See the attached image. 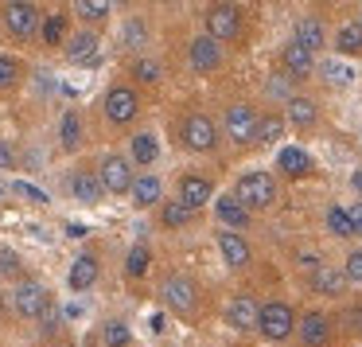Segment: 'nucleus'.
<instances>
[{
  "label": "nucleus",
  "mask_w": 362,
  "mask_h": 347,
  "mask_svg": "<svg viewBox=\"0 0 362 347\" xmlns=\"http://www.w3.org/2000/svg\"><path fill=\"white\" fill-rule=\"evenodd\" d=\"M20 74H24V63L16 55H4L0 51V90H12L20 82Z\"/></svg>",
  "instance_id": "obj_31"
},
{
  "label": "nucleus",
  "mask_w": 362,
  "mask_h": 347,
  "mask_svg": "<svg viewBox=\"0 0 362 347\" xmlns=\"http://www.w3.org/2000/svg\"><path fill=\"white\" fill-rule=\"evenodd\" d=\"M331 336V320L323 312H308L304 320H300V339H304L308 347H323Z\"/></svg>",
  "instance_id": "obj_17"
},
{
  "label": "nucleus",
  "mask_w": 362,
  "mask_h": 347,
  "mask_svg": "<svg viewBox=\"0 0 362 347\" xmlns=\"http://www.w3.org/2000/svg\"><path fill=\"white\" fill-rule=\"evenodd\" d=\"M66 234L78 238V234H86V227H82V222H71V227H66Z\"/></svg>",
  "instance_id": "obj_46"
},
{
  "label": "nucleus",
  "mask_w": 362,
  "mask_h": 347,
  "mask_svg": "<svg viewBox=\"0 0 362 347\" xmlns=\"http://www.w3.org/2000/svg\"><path fill=\"white\" fill-rule=\"evenodd\" d=\"M12 191H16V195H24V199H32V203H47V195H43V191L35 188V183L16 180V183H12Z\"/></svg>",
  "instance_id": "obj_41"
},
{
  "label": "nucleus",
  "mask_w": 362,
  "mask_h": 347,
  "mask_svg": "<svg viewBox=\"0 0 362 347\" xmlns=\"http://www.w3.org/2000/svg\"><path fill=\"white\" fill-rule=\"evenodd\" d=\"M296 269L315 273V269H320V254H296Z\"/></svg>",
  "instance_id": "obj_42"
},
{
  "label": "nucleus",
  "mask_w": 362,
  "mask_h": 347,
  "mask_svg": "<svg viewBox=\"0 0 362 347\" xmlns=\"http://www.w3.org/2000/svg\"><path fill=\"white\" fill-rule=\"evenodd\" d=\"M191 215H195V211H187V207H183L180 199H172V203H164V207H160V222H164V227H172V230L187 227V222H191Z\"/></svg>",
  "instance_id": "obj_29"
},
{
  "label": "nucleus",
  "mask_w": 362,
  "mask_h": 347,
  "mask_svg": "<svg viewBox=\"0 0 362 347\" xmlns=\"http://www.w3.org/2000/svg\"><path fill=\"white\" fill-rule=\"evenodd\" d=\"M257 328H261V336H265V339H288L292 331H296V312H292L284 300H273V305L261 308Z\"/></svg>",
  "instance_id": "obj_4"
},
{
  "label": "nucleus",
  "mask_w": 362,
  "mask_h": 347,
  "mask_svg": "<svg viewBox=\"0 0 362 347\" xmlns=\"http://www.w3.org/2000/svg\"><path fill=\"white\" fill-rule=\"evenodd\" d=\"M343 277H346V281H354V285H362V250H351V254H346Z\"/></svg>",
  "instance_id": "obj_40"
},
{
  "label": "nucleus",
  "mask_w": 362,
  "mask_h": 347,
  "mask_svg": "<svg viewBox=\"0 0 362 347\" xmlns=\"http://www.w3.org/2000/svg\"><path fill=\"white\" fill-rule=\"evenodd\" d=\"M187 59H191V71H195V74H211L214 67L222 63L218 40H211V35H195V40H191V51H187Z\"/></svg>",
  "instance_id": "obj_10"
},
{
  "label": "nucleus",
  "mask_w": 362,
  "mask_h": 347,
  "mask_svg": "<svg viewBox=\"0 0 362 347\" xmlns=\"http://www.w3.org/2000/svg\"><path fill=\"white\" fill-rule=\"evenodd\" d=\"M0 168H16V149L8 141H0Z\"/></svg>",
  "instance_id": "obj_43"
},
{
  "label": "nucleus",
  "mask_w": 362,
  "mask_h": 347,
  "mask_svg": "<svg viewBox=\"0 0 362 347\" xmlns=\"http://www.w3.org/2000/svg\"><path fill=\"white\" fill-rule=\"evenodd\" d=\"M160 297H164V305L175 308V312H191L195 300H199V289H195L191 277L172 273V277H164V285H160Z\"/></svg>",
  "instance_id": "obj_7"
},
{
  "label": "nucleus",
  "mask_w": 362,
  "mask_h": 347,
  "mask_svg": "<svg viewBox=\"0 0 362 347\" xmlns=\"http://www.w3.org/2000/svg\"><path fill=\"white\" fill-rule=\"evenodd\" d=\"M136 113H141V98H136L133 86H113L110 94H105V118H110L113 125H129Z\"/></svg>",
  "instance_id": "obj_8"
},
{
  "label": "nucleus",
  "mask_w": 362,
  "mask_h": 347,
  "mask_svg": "<svg viewBox=\"0 0 362 347\" xmlns=\"http://www.w3.org/2000/svg\"><path fill=\"white\" fill-rule=\"evenodd\" d=\"M40 35H43V43H47V47L66 43V16H47V20H43V28H40Z\"/></svg>",
  "instance_id": "obj_32"
},
{
  "label": "nucleus",
  "mask_w": 362,
  "mask_h": 347,
  "mask_svg": "<svg viewBox=\"0 0 362 347\" xmlns=\"http://www.w3.org/2000/svg\"><path fill=\"white\" fill-rule=\"evenodd\" d=\"M0 20H4V28H8L12 40H32V35H40V28H43L40 8L28 4V0H12V4H4Z\"/></svg>",
  "instance_id": "obj_2"
},
{
  "label": "nucleus",
  "mask_w": 362,
  "mask_h": 347,
  "mask_svg": "<svg viewBox=\"0 0 362 347\" xmlns=\"http://www.w3.org/2000/svg\"><path fill=\"white\" fill-rule=\"evenodd\" d=\"M327 230H331L335 238H351V234H354L351 211H346V207H331V211H327Z\"/></svg>",
  "instance_id": "obj_34"
},
{
  "label": "nucleus",
  "mask_w": 362,
  "mask_h": 347,
  "mask_svg": "<svg viewBox=\"0 0 362 347\" xmlns=\"http://www.w3.org/2000/svg\"><path fill=\"white\" fill-rule=\"evenodd\" d=\"M276 164H281L284 176H308V168H312V157H308L304 149H296V144H288V149H281Z\"/></svg>",
  "instance_id": "obj_23"
},
{
  "label": "nucleus",
  "mask_w": 362,
  "mask_h": 347,
  "mask_svg": "<svg viewBox=\"0 0 362 347\" xmlns=\"http://www.w3.org/2000/svg\"><path fill=\"white\" fill-rule=\"evenodd\" d=\"M144 40H148V24H144V20H129L125 24V47H141Z\"/></svg>",
  "instance_id": "obj_39"
},
{
  "label": "nucleus",
  "mask_w": 362,
  "mask_h": 347,
  "mask_svg": "<svg viewBox=\"0 0 362 347\" xmlns=\"http://www.w3.org/2000/svg\"><path fill=\"white\" fill-rule=\"evenodd\" d=\"M257 316H261V308L253 305L250 297H238V300H230V308H226V324H230V328H238V331H250V328H257Z\"/></svg>",
  "instance_id": "obj_15"
},
{
  "label": "nucleus",
  "mask_w": 362,
  "mask_h": 347,
  "mask_svg": "<svg viewBox=\"0 0 362 347\" xmlns=\"http://www.w3.org/2000/svg\"><path fill=\"white\" fill-rule=\"evenodd\" d=\"M71 195L78 199V203H98V199L105 195V188L94 172H74L71 176Z\"/></svg>",
  "instance_id": "obj_18"
},
{
  "label": "nucleus",
  "mask_w": 362,
  "mask_h": 347,
  "mask_svg": "<svg viewBox=\"0 0 362 347\" xmlns=\"http://www.w3.org/2000/svg\"><path fill=\"white\" fill-rule=\"evenodd\" d=\"M238 28H242V16H238L234 4H218V8H211V16H206V35H211V40H234Z\"/></svg>",
  "instance_id": "obj_12"
},
{
  "label": "nucleus",
  "mask_w": 362,
  "mask_h": 347,
  "mask_svg": "<svg viewBox=\"0 0 362 347\" xmlns=\"http://www.w3.org/2000/svg\"><path fill=\"white\" fill-rule=\"evenodd\" d=\"M214 195V183L206 180V176H183L180 180V191H175V199H180L187 211H199V207H206V199Z\"/></svg>",
  "instance_id": "obj_11"
},
{
  "label": "nucleus",
  "mask_w": 362,
  "mask_h": 347,
  "mask_svg": "<svg viewBox=\"0 0 362 347\" xmlns=\"http://www.w3.org/2000/svg\"><path fill=\"white\" fill-rule=\"evenodd\" d=\"M102 339H105V347H129L133 343V331H129L125 320H105Z\"/></svg>",
  "instance_id": "obj_30"
},
{
  "label": "nucleus",
  "mask_w": 362,
  "mask_h": 347,
  "mask_svg": "<svg viewBox=\"0 0 362 347\" xmlns=\"http://www.w3.org/2000/svg\"><path fill=\"white\" fill-rule=\"evenodd\" d=\"M335 47L343 51V55H358L362 51V24H343L335 32Z\"/></svg>",
  "instance_id": "obj_28"
},
{
  "label": "nucleus",
  "mask_w": 362,
  "mask_h": 347,
  "mask_svg": "<svg viewBox=\"0 0 362 347\" xmlns=\"http://www.w3.org/2000/svg\"><path fill=\"white\" fill-rule=\"evenodd\" d=\"M148 266H152L148 246H133V250H129V258H125V273L129 277H144V273H148Z\"/></svg>",
  "instance_id": "obj_33"
},
{
  "label": "nucleus",
  "mask_w": 362,
  "mask_h": 347,
  "mask_svg": "<svg viewBox=\"0 0 362 347\" xmlns=\"http://www.w3.org/2000/svg\"><path fill=\"white\" fill-rule=\"evenodd\" d=\"M110 8H113L110 0H78V4H74V12H78L82 20H94V24L110 16Z\"/></svg>",
  "instance_id": "obj_35"
},
{
  "label": "nucleus",
  "mask_w": 362,
  "mask_h": 347,
  "mask_svg": "<svg viewBox=\"0 0 362 347\" xmlns=\"http://www.w3.org/2000/svg\"><path fill=\"white\" fill-rule=\"evenodd\" d=\"M296 43H300V47H308V51L315 55V51L327 43V32H323L320 20H300V24H296Z\"/></svg>",
  "instance_id": "obj_25"
},
{
  "label": "nucleus",
  "mask_w": 362,
  "mask_h": 347,
  "mask_svg": "<svg viewBox=\"0 0 362 347\" xmlns=\"http://www.w3.org/2000/svg\"><path fill=\"white\" fill-rule=\"evenodd\" d=\"M12 305H16L20 316H28V320H35V316H43L51 308V297H47V285L43 281H20L16 292H12Z\"/></svg>",
  "instance_id": "obj_6"
},
{
  "label": "nucleus",
  "mask_w": 362,
  "mask_h": 347,
  "mask_svg": "<svg viewBox=\"0 0 362 347\" xmlns=\"http://www.w3.org/2000/svg\"><path fill=\"white\" fill-rule=\"evenodd\" d=\"M183 144L195 152H211L214 144H218V129H214V121L206 118V113H191L187 121H183Z\"/></svg>",
  "instance_id": "obj_9"
},
{
  "label": "nucleus",
  "mask_w": 362,
  "mask_h": 347,
  "mask_svg": "<svg viewBox=\"0 0 362 347\" xmlns=\"http://www.w3.org/2000/svg\"><path fill=\"white\" fill-rule=\"evenodd\" d=\"M160 191H164V188H160L156 176H136V183H133V191H129V195H133V203L144 211V207H156L160 203Z\"/></svg>",
  "instance_id": "obj_21"
},
{
  "label": "nucleus",
  "mask_w": 362,
  "mask_h": 347,
  "mask_svg": "<svg viewBox=\"0 0 362 347\" xmlns=\"http://www.w3.org/2000/svg\"><path fill=\"white\" fill-rule=\"evenodd\" d=\"M234 195L245 211H269V207L276 203V180L269 172H245L242 180H238Z\"/></svg>",
  "instance_id": "obj_1"
},
{
  "label": "nucleus",
  "mask_w": 362,
  "mask_h": 347,
  "mask_svg": "<svg viewBox=\"0 0 362 347\" xmlns=\"http://www.w3.org/2000/svg\"><path fill=\"white\" fill-rule=\"evenodd\" d=\"M312 289H315V292H323V297H339V292L346 289V277H343V269L320 266V269L312 273Z\"/></svg>",
  "instance_id": "obj_20"
},
{
  "label": "nucleus",
  "mask_w": 362,
  "mask_h": 347,
  "mask_svg": "<svg viewBox=\"0 0 362 347\" xmlns=\"http://www.w3.org/2000/svg\"><path fill=\"white\" fill-rule=\"evenodd\" d=\"M0 199H4V183H0Z\"/></svg>",
  "instance_id": "obj_48"
},
{
  "label": "nucleus",
  "mask_w": 362,
  "mask_h": 347,
  "mask_svg": "<svg viewBox=\"0 0 362 347\" xmlns=\"http://www.w3.org/2000/svg\"><path fill=\"white\" fill-rule=\"evenodd\" d=\"M66 59L71 63H94L98 59V35L94 32H78L66 40Z\"/></svg>",
  "instance_id": "obj_19"
},
{
  "label": "nucleus",
  "mask_w": 362,
  "mask_h": 347,
  "mask_svg": "<svg viewBox=\"0 0 362 347\" xmlns=\"http://www.w3.org/2000/svg\"><path fill=\"white\" fill-rule=\"evenodd\" d=\"M281 63H284V71H288L292 79H304V74L315 71V55H312L308 47H300L296 40H292L288 47L281 51Z\"/></svg>",
  "instance_id": "obj_14"
},
{
  "label": "nucleus",
  "mask_w": 362,
  "mask_h": 347,
  "mask_svg": "<svg viewBox=\"0 0 362 347\" xmlns=\"http://www.w3.org/2000/svg\"><path fill=\"white\" fill-rule=\"evenodd\" d=\"M16 269H20L16 254H8V250H0V273H16Z\"/></svg>",
  "instance_id": "obj_44"
},
{
  "label": "nucleus",
  "mask_w": 362,
  "mask_h": 347,
  "mask_svg": "<svg viewBox=\"0 0 362 347\" xmlns=\"http://www.w3.org/2000/svg\"><path fill=\"white\" fill-rule=\"evenodd\" d=\"M222 125H226V137H230L234 144L257 141V113H253L245 102L226 106V118H222Z\"/></svg>",
  "instance_id": "obj_5"
},
{
  "label": "nucleus",
  "mask_w": 362,
  "mask_h": 347,
  "mask_svg": "<svg viewBox=\"0 0 362 347\" xmlns=\"http://www.w3.org/2000/svg\"><path fill=\"white\" fill-rule=\"evenodd\" d=\"M59 141H63L66 152H74V149L82 144V118H78L74 110H66L63 121H59Z\"/></svg>",
  "instance_id": "obj_26"
},
{
  "label": "nucleus",
  "mask_w": 362,
  "mask_h": 347,
  "mask_svg": "<svg viewBox=\"0 0 362 347\" xmlns=\"http://www.w3.org/2000/svg\"><path fill=\"white\" fill-rule=\"evenodd\" d=\"M281 133H284V118H265V121H257V141L261 144H273V141H281Z\"/></svg>",
  "instance_id": "obj_36"
},
{
  "label": "nucleus",
  "mask_w": 362,
  "mask_h": 347,
  "mask_svg": "<svg viewBox=\"0 0 362 347\" xmlns=\"http://www.w3.org/2000/svg\"><path fill=\"white\" fill-rule=\"evenodd\" d=\"M346 211H351V227H354V234H362V203L346 207Z\"/></svg>",
  "instance_id": "obj_45"
},
{
  "label": "nucleus",
  "mask_w": 362,
  "mask_h": 347,
  "mask_svg": "<svg viewBox=\"0 0 362 347\" xmlns=\"http://www.w3.org/2000/svg\"><path fill=\"white\" fill-rule=\"evenodd\" d=\"M94 281H98V258L94 254H78L74 266H71V273H66V285H71L74 292H82V289H90Z\"/></svg>",
  "instance_id": "obj_16"
},
{
  "label": "nucleus",
  "mask_w": 362,
  "mask_h": 347,
  "mask_svg": "<svg viewBox=\"0 0 362 347\" xmlns=\"http://www.w3.org/2000/svg\"><path fill=\"white\" fill-rule=\"evenodd\" d=\"M98 180H102V188L110 191V195H125V191H133L136 176H133V164H129L125 157L110 152V157H102V164H98Z\"/></svg>",
  "instance_id": "obj_3"
},
{
  "label": "nucleus",
  "mask_w": 362,
  "mask_h": 347,
  "mask_svg": "<svg viewBox=\"0 0 362 347\" xmlns=\"http://www.w3.org/2000/svg\"><path fill=\"white\" fill-rule=\"evenodd\" d=\"M129 157H133V164H156L160 157V144L152 133H136L133 141H129Z\"/></svg>",
  "instance_id": "obj_24"
},
{
  "label": "nucleus",
  "mask_w": 362,
  "mask_h": 347,
  "mask_svg": "<svg viewBox=\"0 0 362 347\" xmlns=\"http://www.w3.org/2000/svg\"><path fill=\"white\" fill-rule=\"evenodd\" d=\"M320 71H323V79L335 82V86H346V82H354V71H351L346 63H323Z\"/></svg>",
  "instance_id": "obj_37"
},
{
  "label": "nucleus",
  "mask_w": 362,
  "mask_h": 347,
  "mask_svg": "<svg viewBox=\"0 0 362 347\" xmlns=\"http://www.w3.org/2000/svg\"><path fill=\"white\" fill-rule=\"evenodd\" d=\"M214 211H218V219L226 222V227H250V211L238 203V195H218Z\"/></svg>",
  "instance_id": "obj_22"
},
{
  "label": "nucleus",
  "mask_w": 362,
  "mask_h": 347,
  "mask_svg": "<svg viewBox=\"0 0 362 347\" xmlns=\"http://www.w3.org/2000/svg\"><path fill=\"white\" fill-rule=\"evenodd\" d=\"M133 79L136 82H148V86H152V82H160V63H152V59H136V63H133Z\"/></svg>",
  "instance_id": "obj_38"
},
{
  "label": "nucleus",
  "mask_w": 362,
  "mask_h": 347,
  "mask_svg": "<svg viewBox=\"0 0 362 347\" xmlns=\"http://www.w3.org/2000/svg\"><path fill=\"white\" fill-rule=\"evenodd\" d=\"M218 250H222V258H226V266H234V269L250 266V258H253L250 242H245L238 230H222V234H218Z\"/></svg>",
  "instance_id": "obj_13"
},
{
  "label": "nucleus",
  "mask_w": 362,
  "mask_h": 347,
  "mask_svg": "<svg viewBox=\"0 0 362 347\" xmlns=\"http://www.w3.org/2000/svg\"><path fill=\"white\" fill-rule=\"evenodd\" d=\"M351 183H354V191H358V195H362V168H358V172L351 176Z\"/></svg>",
  "instance_id": "obj_47"
},
{
  "label": "nucleus",
  "mask_w": 362,
  "mask_h": 347,
  "mask_svg": "<svg viewBox=\"0 0 362 347\" xmlns=\"http://www.w3.org/2000/svg\"><path fill=\"white\" fill-rule=\"evenodd\" d=\"M288 121H292V125H300V129L315 125V102H312V98L292 94L288 98Z\"/></svg>",
  "instance_id": "obj_27"
}]
</instances>
